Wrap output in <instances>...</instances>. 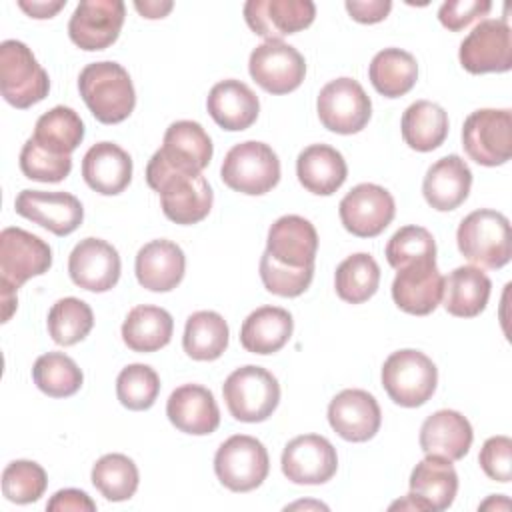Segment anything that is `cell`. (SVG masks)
<instances>
[{
	"mask_svg": "<svg viewBox=\"0 0 512 512\" xmlns=\"http://www.w3.org/2000/svg\"><path fill=\"white\" fill-rule=\"evenodd\" d=\"M46 486V470L34 460H14L2 472V494L14 504L40 500Z\"/></svg>",
	"mask_w": 512,
	"mask_h": 512,
	"instance_id": "44",
	"label": "cell"
},
{
	"mask_svg": "<svg viewBox=\"0 0 512 512\" xmlns=\"http://www.w3.org/2000/svg\"><path fill=\"white\" fill-rule=\"evenodd\" d=\"M166 416L180 432L192 436L212 434L220 424L214 394L200 384H182L168 396Z\"/></svg>",
	"mask_w": 512,
	"mask_h": 512,
	"instance_id": "24",
	"label": "cell"
},
{
	"mask_svg": "<svg viewBox=\"0 0 512 512\" xmlns=\"http://www.w3.org/2000/svg\"><path fill=\"white\" fill-rule=\"evenodd\" d=\"M138 482V468L126 454H104L92 466V484L110 502L130 500L138 490Z\"/></svg>",
	"mask_w": 512,
	"mask_h": 512,
	"instance_id": "40",
	"label": "cell"
},
{
	"mask_svg": "<svg viewBox=\"0 0 512 512\" xmlns=\"http://www.w3.org/2000/svg\"><path fill=\"white\" fill-rule=\"evenodd\" d=\"M474 440L466 416L456 410H436L420 426V448L426 456H442L450 462L462 460Z\"/></svg>",
	"mask_w": 512,
	"mask_h": 512,
	"instance_id": "26",
	"label": "cell"
},
{
	"mask_svg": "<svg viewBox=\"0 0 512 512\" xmlns=\"http://www.w3.org/2000/svg\"><path fill=\"white\" fill-rule=\"evenodd\" d=\"M212 140L202 124L194 120H176L164 132L162 148L154 154L170 168L202 174L212 160Z\"/></svg>",
	"mask_w": 512,
	"mask_h": 512,
	"instance_id": "22",
	"label": "cell"
},
{
	"mask_svg": "<svg viewBox=\"0 0 512 512\" xmlns=\"http://www.w3.org/2000/svg\"><path fill=\"white\" fill-rule=\"evenodd\" d=\"M462 256L478 268H502L512 258V236L508 218L490 208H480L462 218L456 230Z\"/></svg>",
	"mask_w": 512,
	"mask_h": 512,
	"instance_id": "3",
	"label": "cell"
},
{
	"mask_svg": "<svg viewBox=\"0 0 512 512\" xmlns=\"http://www.w3.org/2000/svg\"><path fill=\"white\" fill-rule=\"evenodd\" d=\"M32 380L50 398H68L76 394L84 382L78 364L62 352H46L32 366Z\"/></svg>",
	"mask_w": 512,
	"mask_h": 512,
	"instance_id": "41",
	"label": "cell"
},
{
	"mask_svg": "<svg viewBox=\"0 0 512 512\" xmlns=\"http://www.w3.org/2000/svg\"><path fill=\"white\" fill-rule=\"evenodd\" d=\"M264 252H268L276 262L290 268L314 266L318 252V232L314 224L304 216H280L268 228Z\"/></svg>",
	"mask_w": 512,
	"mask_h": 512,
	"instance_id": "23",
	"label": "cell"
},
{
	"mask_svg": "<svg viewBox=\"0 0 512 512\" xmlns=\"http://www.w3.org/2000/svg\"><path fill=\"white\" fill-rule=\"evenodd\" d=\"M346 10L348 14L362 24H374L380 22L388 16L392 10L390 0H346Z\"/></svg>",
	"mask_w": 512,
	"mask_h": 512,
	"instance_id": "51",
	"label": "cell"
},
{
	"mask_svg": "<svg viewBox=\"0 0 512 512\" xmlns=\"http://www.w3.org/2000/svg\"><path fill=\"white\" fill-rule=\"evenodd\" d=\"M478 462L490 480L510 482V478H512V440L508 436L488 438L480 448Z\"/></svg>",
	"mask_w": 512,
	"mask_h": 512,
	"instance_id": "48",
	"label": "cell"
},
{
	"mask_svg": "<svg viewBox=\"0 0 512 512\" xmlns=\"http://www.w3.org/2000/svg\"><path fill=\"white\" fill-rule=\"evenodd\" d=\"M402 138L416 152H432L448 136L446 110L430 100L412 102L402 114Z\"/></svg>",
	"mask_w": 512,
	"mask_h": 512,
	"instance_id": "35",
	"label": "cell"
},
{
	"mask_svg": "<svg viewBox=\"0 0 512 512\" xmlns=\"http://www.w3.org/2000/svg\"><path fill=\"white\" fill-rule=\"evenodd\" d=\"M294 330L292 314L280 306H260L246 316L240 344L252 354H274L286 346Z\"/></svg>",
	"mask_w": 512,
	"mask_h": 512,
	"instance_id": "32",
	"label": "cell"
},
{
	"mask_svg": "<svg viewBox=\"0 0 512 512\" xmlns=\"http://www.w3.org/2000/svg\"><path fill=\"white\" fill-rule=\"evenodd\" d=\"M228 324L214 310H198L188 316L182 336V348L192 360L210 362L228 348Z\"/></svg>",
	"mask_w": 512,
	"mask_h": 512,
	"instance_id": "37",
	"label": "cell"
},
{
	"mask_svg": "<svg viewBox=\"0 0 512 512\" xmlns=\"http://www.w3.org/2000/svg\"><path fill=\"white\" fill-rule=\"evenodd\" d=\"M260 278L268 292L282 298H296L310 286L314 278V266L290 268L264 252L260 256Z\"/></svg>",
	"mask_w": 512,
	"mask_h": 512,
	"instance_id": "47",
	"label": "cell"
},
{
	"mask_svg": "<svg viewBox=\"0 0 512 512\" xmlns=\"http://www.w3.org/2000/svg\"><path fill=\"white\" fill-rule=\"evenodd\" d=\"M206 108L220 128L238 132L250 128L256 122L260 102L248 84L236 78H228L210 88Z\"/></svg>",
	"mask_w": 512,
	"mask_h": 512,
	"instance_id": "29",
	"label": "cell"
},
{
	"mask_svg": "<svg viewBox=\"0 0 512 512\" xmlns=\"http://www.w3.org/2000/svg\"><path fill=\"white\" fill-rule=\"evenodd\" d=\"M472 170L458 154H448L436 160L424 176V200L438 212L458 208L470 194Z\"/></svg>",
	"mask_w": 512,
	"mask_h": 512,
	"instance_id": "28",
	"label": "cell"
},
{
	"mask_svg": "<svg viewBox=\"0 0 512 512\" xmlns=\"http://www.w3.org/2000/svg\"><path fill=\"white\" fill-rule=\"evenodd\" d=\"M120 254L102 238L80 240L68 256V274L72 282L88 292H108L120 278Z\"/></svg>",
	"mask_w": 512,
	"mask_h": 512,
	"instance_id": "19",
	"label": "cell"
},
{
	"mask_svg": "<svg viewBox=\"0 0 512 512\" xmlns=\"http://www.w3.org/2000/svg\"><path fill=\"white\" fill-rule=\"evenodd\" d=\"M228 412L240 422H264L280 402V384L262 366L246 364L236 368L222 386Z\"/></svg>",
	"mask_w": 512,
	"mask_h": 512,
	"instance_id": "5",
	"label": "cell"
},
{
	"mask_svg": "<svg viewBox=\"0 0 512 512\" xmlns=\"http://www.w3.org/2000/svg\"><path fill=\"white\" fill-rule=\"evenodd\" d=\"M380 284V266L368 252L344 258L334 274L336 294L348 304H362L372 298Z\"/></svg>",
	"mask_w": 512,
	"mask_h": 512,
	"instance_id": "39",
	"label": "cell"
},
{
	"mask_svg": "<svg viewBox=\"0 0 512 512\" xmlns=\"http://www.w3.org/2000/svg\"><path fill=\"white\" fill-rule=\"evenodd\" d=\"M492 8L490 0H448L438 10V20L444 28L458 32L470 26L474 20L486 16Z\"/></svg>",
	"mask_w": 512,
	"mask_h": 512,
	"instance_id": "49",
	"label": "cell"
},
{
	"mask_svg": "<svg viewBox=\"0 0 512 512\" xmlns=\"http://www.w3.org/2000/svg\"><path fill=\"white\" fill-rule=\"evenodd\" d=\"M32 138L48 152L70 156L84 140V122L70 106H54L36 120Z\"/></svg>",
	"mask_w": 512,
	"mask_h": 512,
	"instance_id": "38",
	"label": "cell"
},
{
	"mask_svg": "<svg viewBox=\"0 0 512 512\" xmlns=\"http://www.w3.org/2000/svg\"><path fill=\"white\" fill-rule=\"evenodd\" d=\"M18 6L32 18H52L58 10L66 6V0H56V2H46V0H18Z\"/></svg>",
	"mask_w": 512,
	"mask_h": 512,
	"instance_id": "52",
	"label": "cell"
},
{
	"mask_svg": "<svg viewBox=\"0 0 512 512\" xmlns=\"http://www.w3.org/2000/svg\"><path fill=\"white\" fill-rule=\"evenodd\" d=\"M458 492V474L450 460L442 456H426L410 474V496L424 510H446L452 506Z\"/></svg>",
	"mask_w": 512,
	"mask_h": 512,
	"instance_id": "30",
	"label": "cell"
},
{
	"mask_svg": "<svg viewBox=\"0 0 512 512\" xmlns=\"http://www.w3.org/2000/svg\"><path fill=\"white\" fill-rule=\"evenodd\" d=\"M458 58L470 74L508 72L512 68V32L506 18L480 20L460 42Z\"/></svg>",
	"mask_w": 512,
	"mask_h": 512,
	"instance_id": "12",
	"label": "cell"
},
{
	"mask_svg": "<svg viewBox=\"0 0 512 512\" xmlns=\"http://www.w3.org/2000/svg\"><path fill=\"white\" fill-rule=\"evenodd\" d=\"M424 258H436V242L422 226H402L386 244V260L394 270Z\"/></svg>",
	"mask_w": 512,
	"mask_h": 512,
	"instance_id": "45",
	"label": "cell"
},
{
	"mask_svg": "<svg viewBox=\"0 0 512 512\" xmlns=\"http://www.w3.org/2000/svg\"><path fill=\"white\" fill-rule=\"evenodd\" d=\"M280 464L290 482L316 486L328 482L336 474L338 454L328 438L320 434H302L284 446Z\"/></svg>",
	"mask_w": 512,
	"mask_h": 512,
	"instance_id": "16",
	"label": "cell"
},
{
	"mask_svg": "<svg viewBox=\"0 0 512 512\" xmlns=\"http://www.w3.org/2000/svg\"><path fill=\"white\" fill-rule=\"evenodd\" d=\"M214 472L220 484L226 486L228 490L250 492L258 488L270 472L268 450L254 436H230L216 450Z\"/></svg>",
	"mask_w": 512,
	"mask_h": 512,
	"instance_id": "8",
	"label": "cell"
},
{
	"mask_svg": "<svg viewBox=\"0 0 512 512\" xmlns=\"http://www.w3.org/2000/svg\"><path fill=\"white\" fill-rule=\"evenodd\" d=\"M462 146L480 166H502L512 156V112L508 108L474 110L462 126Z\"/></svg>",
	"mask_w": 512,
	"mask_h": 512,
	"instance_id": "9",
	"label": "cell"
},
{
	"mask_svg": "<svg viewBox=\"0 0 512 512\" xmlns=\"http://www.w3.org/2000/svg\"><path fill=\"white\" fill-rule=\"evenodd\" d=\"M126 16L122 0H82L70 16L68 36L86 50H104L120 36Z\"/></svg>",
	"mask_w": 512,
	"mask_h": 512,
	"instance_id": "15",
	"label": "cell"
},
{
	"mask_svg": "<svg viewBox=\"0 0 512 512\" xmlns=\"http://www.w3.org/2000/svg\"><path fill=\"white\" fill-rule=\"evenodd\" d=\"M186 270V256L182 248L172 240H150L144 244L134 262V272L142 288L150 292L174 290Z\"/></svg>",
	"mask_w": 512,
	"mask_h": 512,
	"instance_id": "25",
	"label": "cell"
},
{
	"mask_svg": "<svg viewBox=\"0 0 512 512\" xmlns=\"http://www.w3.org/2000/svg\"><path fill=\"white\" fill-rule=\"evenodd\" d=\"M134 8L144 16V18H150V20H156V18H164L172 8L174 4L172 2H158V0H136L134 2Z\"/></svg>",
	"mask_w": 512,
	"mask_h": 512,
	"instance_id": "53",
	"label": "cell"
},
{
	"mask_svg": "<svg viewBox=\"0 0 512 512\" xmlns=\"http://www.w3.org/2000/svg\"><path fill=\"white\" fill-rule=\"evenodd\" d=\"M20 170L30 180L60 182L70 174L72 158L48 152L30 136L20 150Z\"/></svg>",
	"mask_w": 512,
	"mask_h": 512,
	"instance_id": "46",
	"label": "cell"
},
{
	"mask_svg": "<svg viewBox=\"0 0 512 512\" xmlns=\"http://www.w3.org/2000/svg\"><path fill=\"white\" fill-rule=\"evenodd\" d=\"M436 384L438 368L420 350H396L382 364V386L398 406L416 408L426 404L436 392Z\"/></svg>",
	"mask_w": 512,
	"mask_h": 512,
	"instance_id": "4",
	"label": "cell"
},
{
	"mask_svg": "<svg viewBox=\"0 0 512 512\" xmlns=\"http://www.w3.org/2000/svg\"><path fill=\"white\" fill-rule=\"evenodd\" d=\"M160 394V378L148 364H128L116 378V396L128 410H148Z\"/></svg>",
	"mask_w": 512,
	"mask_h": 512,
	"instance_id": "43",
	"label": "cell"
},
{
	"mask_svg": "<svg viewBox=\"0 0 512 512\" xmlns=\"http://www.w3.org/2000/svg\"><path fill=\"white\" fill-rule=\"evenodd\" d=\"M328 422L340 438L348 442H366L380 430L382 412L370 392L346 388L330 400Z\"/></svg>",
	"mask_w": 512,
	"mask_h": 512,
	"instance_id": "21",
	"label": "cell"
},
{
	"mask_svg": "<svg viewBox=\"0 0 512 512\" xmlns=\"http://www.w3.org/2000/svg\"><path fill=\"white\" fill-rule=\"evenodd\" d=\"M444 276L436 266V258H424L398 268L392 282V298L396 306L414 316H426L442 302Z\"/></svg>",
	"mask_w": 512,
	"mask_h": 512,
	"instance_id": "17",
	"label": "cell"
},
{
	"mask_svg": "<svg viewBox=\"0 0 512 512\" xmlns=\"http://www.w3.org/2000/svg\"><path fill=\"white\" fill-rule=\"evenodd\" d=\"M78 90L102 124H118L126 120L136 106V90L128 70L112 60L86 64L78 76Z\"/></svg>",
	"mask_w": 512,
	"mask_h": 512,
	"instance_id": "2",
	"label": "cell"
},
{
	"mask_svg": "<svg viewBox=\"0 0 512 512\" xmlns=\"http://www.w3.org/2000/svg\"><path fill=\"white\" fill-rule=\"evenodd\" d=\"M316 110L320 122L330 132L356 134L368 124L372 102L358 80L342 76L322 86Z\"/></svg>",
	"mask_w": 512,
	"mask_h": 512,
	"instance_id": "10",
	"label": "cell"
},
{
	"mask_svg": "<svg viewBox=\"0 0 512 512\" xmlns=\"http://www.w3.org/2000/svg\"><path fill=\"white\" fill-rule=\"evenodd\" d=\"M46 510L50 512H66V510H72V512H94L96 510V502L84 492V490H76V488H64V490H58L46 504Z\"/></svg>",
	"mask_w": 512,
	"mask_h": 512,
	"instance_id": "50",
	"label": "cell"
},
{
	"mask_svg": "<svg viewBox=\"0 0 512 512\" xmlns=\"http://www.w3.org/2000/svg\"><path fill=\"white\" fill-rule=\"evenodd\" d=\"M314 16L312 0H248L244 4L246 24L266 40H282V36L308 28Z\"/></svg>",
	"mask_w": 512,
	"mask_h": 512,
	"instance_id": "20",
	"label": "cell"
},
{
	"mask_svg": "<svg viewBox=\"0 0 512 512\" xmlns=\"http://www.w3.org/2000/svg\"><path fill=\"white\" fill-rule=\"evenodd\" d=\"M50 78L32 50L20 40L0 44V92L16 108H30L48 96Z\"/></svg>",
	"mask_w": 512,
	"mask_h": 512,
	"instance_id": "7",
	"label": "cell"
},
{
	"mask_svg": "<svg viewBox=\"0 0 512 512\" xmlns=\"http://www.w3.org/2000/svg\"><path fill=\"white\" fill-rule=\"evenodd\" d=\"M492 282L478 266H458L444 278L442 304L458 318L478 316L490 298Z\"/></svg>",
	"mask_w": 512,
	"mask_h": 512,
	"instance_id": "33",
	"label": "cell"
},
{
	"mask_svg": "<svg viewBox=\"0 0 512 512\" xmlns=\"http://www.w3.org/2000/svg\"><path fill=\"white\" fill-rule=\"evenodd\" d=\"M146 182L158 192L164 216L176 224H196L212 208L214 192L202 174L174 170L156 154L146 166Z\"/></svg>",
	"mask_w": 512,
	"mask_h": 512,
	"instance_id": "1",
	"label": "cell"
},
{
	"mask_svg": "<svg viewBox=\"0 0 512 512\" xmlns=\"http://www.w3.org/2000/svg\"><path fill=\"white\" fill-rule=\"evenodd\" d=\"M248 70L252 80L270 94L296 90L306 76L304 56L284 40H264L250 52Z\"/></svg>",
	"mask_w": 512,
	"mask_h": 512,
	"instance_id": "13",
	"label": "cell"
},
{
	"mask_svg": "<svg viewBox=\"0 0 512 512\" xmlns=\"http://www.w3.org/2000/svg\"><path fill=\"white\" fill-rule=\"evenodd\" d=\"M174 332L168 310L152 304L134 306L122 324V340L134 352H156L164 348Z\"/></svg>",
	"mask_w": 512,
	"mask_h": 512,
	"instance_id": "34",
	"label": "cell"
},
{
	"mask_svg": "<svg viewBox=\"0 0 512 512\" xmlns=\"http://www.w3.org/2000/svg\"><path fill=\"white\" fill-rule=\"evenodd\" d=\"M50 246L36 234L8 226L0 232V286L18 290L26 280L48 272Z\"/></svg>",
	"mask_w": 512,
	"mask_h": 512,
	"instance_id": "11",
	"label": "cell"
},
{
	"mask_svg": "<svg viewBox=\"0 0 512 512\" xmlns=\"http://www.w3.org/2000/svg\"><path fill=\"white\" fill-rule=\"evenodd\" d=\"M300 184L318 196L334 194L348 176L344 156L328 144H310L296 158Z\"/></svg>",
	"mask_w": 512,
	"mask_h": 512,
	"instance_id": "31",
	"label": "cell"
},
{
	"mask_svg": "<svg viewBox=\"0 0 512 512\" xmlns=\"http://www.w3.org/2000/svg\"><path fill=\"white\" fill-rule=\"evenodd\" d=\"M368 78L376 92L386 98H398L414 88L418 80V62L402 48H384L372 58Z\"/></svg>",
	"mask_w": 512,
	"mask_h": 512,
	"instance_id": "36",
	"label": "cell"
},
{
	"mask_svg": "<svg viewBox=\"0 0 512 512\" xmlns=\"http://www.w3.org/2000/svg\"><path fill=\"white\" fill-rule=\"evenodd\" d=\"M338 214L342 226L350 234L358 238H374L394 220L396 204L384 186L362 182L340 200Z\"/></svg>",
	"mask_w": 512,
	"mask_h": 512,
	"instance_id": "14",
	"label": "cell"
},
{
	"mask_svg": "<svg viewBox=\"0 0 512 512\" xmlns=\"http://www.w3.org/2000/svg\"><path fill=\"white\" fill-rule=\"evenodd\" d=\"M48 334L60 346H72L88 336L94 326L92 308L74 296L60 298L48 312Z\"/></svg>",
	"mask_w": 512,
	"mask_h": 512,
	"instance_id": "42",
	"label": "cell"
},
{
	"mask_svg": "<svg viewBox=\"0 0 512 512\" xmlns=\"http://www.w3.org/2000/svg\"><path fill=\"white\" fill-rule=\"evenodd\" d=\"M222 182L242 194L260 196L270 192L280 180V160L276 152L258 140L234 144L220 166Z\"/></svg>",
	"mask_w": 512,
	"mask_h": 512,
	"instance_id": "6",
	"label": "cell"
},
{
	"mask_svg": "<svg viewBox=\"0 0 512 512\" xmlns=\"http://www.w3.org/2000/svg\"><path fill=\"white\" fill-rule=\"evenodd\" d=\"M14 210L26 220L50 230L56 236L72 234L84 220V208L74 194L22 190L14 200Z\"/></svg>",
	"mask_w": 512,
	"mask_h": 512,
	"instance_id": "18",
	"label": "cell"
},
{
	"mask_svg": "<svg viewBox=\"0 0 512 512\" xmlns=\"http://www.w3.org/2000/svg\"><path fill=\"white\" fill-rule=\"evenodd\" d=\"M82 178L94 192L116 196L132 180V158L114 142H96L82 158Z\"/></svg>",
	"mask_w": 512,
	"mask_h": 512,
	"instance_id": "27",
	"label": "cell"
}]
</instances>
